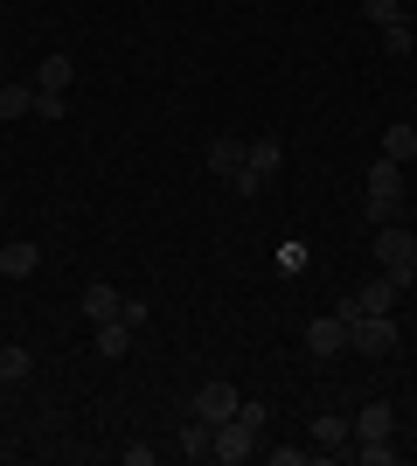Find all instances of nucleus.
Segmentation results:
<instances>
[{
    "label": "nucleus",
    "instance_id": "nucleus-2",
    "mask_svg": "<svg viewBox=\"0 0 417 466\" xmlns=\"http://www.w3.org/2000/svg\"><path fill=\"white\" fill-rule=\"evenodd\" d=\"M348 349L355 355H397V320H390V313H362L355 328H348Z\"/></svg>",
    "mask_w": 417,
    "mask_h": 466
},
{
    "label": "nucleus",
    "instance_id": "nucleus-27",
    "mask_svg": "<svg viewBox=\"0 0 417 466\" xmlns=\"http://www.w3.org/2000/svg\"><path fill=\"white\" fill-rule=\"evenodd\" d=\"M411 126H417V118H411Z\"/></svg>",
    "mask_w": 417,
    "mask_h": 466
},
{
    "label": "nucleus",
    "instance_id": "nucleus-19",
    "mask_svg": "<svg viewBox=\"0 0 417 466\" xmlns=\"http://www.w3.org/2000/svg\"><path fill=\"white\" fill-rule=\"evenodd\" d=\"M382 49H390V56H411V49H417V28H411V21H390V28H382Z\"/></svg>",
    "mask_w": 417,
    "mask_h": 466
},
{
    "label": "nucleus",
    "instance_id": "nucleus-21",
    "mask_svg": "<svg viewBox=\"0 0 417 466\" xmlns=\"http://www.w3.org/2000/svg\"><path fill=\"white\" fill-rule=\"evenodd\" d=\"M355 460H362V466H390V460H397V446H390V439H362Z\"/></svg>",
    "mask_w": 417,
    "mask_h": 466
},
{
    "label": "nucleus",
    "instance_id": "nucleus-20",
    "mask_svg": "<svg viewBox=\"0 0 417 466\" xmlns=\"http://www.w3.org/2000/svg\"><path fill=\"white\" fill-rule=\"evenodd\" d=\"M362 15L376 21V28H390V21H411V15H403V0H362Z\"/></svg>",
    "mask_w": 417,
    "mask_h": 466
},
{
    "label": "nucleus",
    "instance_id": "nucleus-23",
    "mask_svg": "<svg viewBox=\"0 0 417 466\" xmlns=\"http://www.w3.org/2000/svg\"><path fill=\"white\" fill-rule=\"evenodd\" d=\"M28 376V349H0V383H21Z\"/></svg>",
    "mask_w": 417,
    "mask_h": 466
},
{
    "label": "nucleus",
    "instance_id": "nucleus-25",
    "mask_svg": "<svg viewBox=\"0 0 417 466\" xmlns=\"http://www.w3.org/2000/svg\"><path fill=\"white\" fill-rule=\"evenodd\" d=\"M264 460H272V466H306V460H313V452H299V446H272V452H264Z\"/></svg>",
    "mask_w": 417,
    "mask_h": 466
},
{
    "label": "nucleus",
    "instance_id": "nucleus-24",
    "mask_svg": "<svg viewBox=\"0 0 417 466\" xmlns=\"http://www.w3.org/2000/svg\"><path fill=\"white\" fill-rule=\"evenodd\" d=\"M237 425H251L264 439V404H258V397H237Z\"/></svg>",
    "mask_w": 417,
    "mask_h": 466
},
{
    "label": "nucleus",
    "instance_id": "nucleus-18",
    "mask_svg": "<svg viewBox=\"0 0 417 466\" xmlns=\"http://www.w3.org/2000/svg\"><path fill=\"white\" fill-rule=\"evenodd\" d=\"M243 160H251V167H258V175L272 181V175H278V139H272V133H264V139H251V154H243Z\"/></svg>",
    "mask_w": 417,
    "mask_h": 466
},
{
    "label": "nucleus",
    "instance_id": "nucleus-26",
    "mask_svg": "<svg viewBox=\"0 0 417 466\" xmlns=\"http://www.w3.org/2000/svg\"><path fill=\"white\" fill-rule=\"evenodd\" d=\"M390 279H397V292H403V286H417V251L403 258V265H397V272H390Z\"/></svg>",
    "mask_w": 417,
    "mask_h": 466
},
{
    "label": "nucleus",
    "instance_id": "nucleus-1",
    "mask_svg": "<svg viewBox=\"0 0 417 466\" xmlns=\"http://www.w3.org/2000/svg\"><path fill=\"white\" fill-rule=\"evenodd\" d=\"M397 209H403V167L376 160L369 167V223H397Z\"/></svg>",
    "mask_w": 417,
    "mask_h": 466
},
{
    "label": "nucleus",
    "instance_id": "nucleus-3",
    "mask_svg": "<svg viewBox=\"0 0 417 466\" xmlns=\"http://www.w3.org/2000/svg\"><path fill=\"white\" fill-rule=\"evenodd\" d=\"M188 410H195L202 425L216 431L223 418H237V383H209V390H195V404H188Z\"/></svg>",
    "mask_w": 417,
    "mask_h": 466
},
{
    "label": "nucleus",
    "instance_id": "nucleus-9",
    "mask_svg": "<svg viewBox=\"0 0 417 466\" xmlns=\"http://www.w3.org/2000/svg\"><path fill=\"white\" fill-rule=\"evenodd\" d=\"M119 307H125V299L104 286V279H98V286H84V320H91V328H98V320H119Z\"/></svg>",
    "mask_w": 417,
    "mask_h": 466
},
{
    "label": "nucleus",
    "instance_id": "nucleus-16",
    "mask_svg": "<svg viewBox=\"0 0 417 466\" xmlns=\"http://www.w3.org/2000/svg\"><path fill=\"white\" fill-rule=\"evenodd\" d=\"M125 349H133V328H125V320H98V355L104 362H119Z\"/></svg>",
    "mask_w": 417,
    "mask_h": 466
},
{
    "label": "nucleus",
    "instance_id": "nucleus-22",
    "mask_svg": "<svg viewBox=\"0 0 417 466\" xmlns=\"http://www.w3.org/2000/svg\"><path fill=\"white\" fill-rule=\"evenodd\" d=\"M35 118H70V91H35Z\"/></svg>",
    "mask_w": 417,
    "mask_h": 466
},
{
    "label": "nucleus",
    "instance_id": "nucleus-14",
    "mask_svg": "<svg viewBox=\"0 0 417 466\" xmlns=\"http://www.w3.org/2000/svg\"><path fill=\"white\" fill-rule=\"evenodd\" d=\"M0 118H35V84H0Z\"/></svg>",
    "mask_w": 417,
    "mask_h": 466
},
{
    "label": "nucleus",
    "instance_id": "nucleus-6",
    "mask_svg": "<svg viewBox=\"0 0 417 466\" xmlns=\"http://www.w3.org/2000/svg\"><path fill=\"white\" fill-rule=\"evenodd\" d=\"M251 452H258V431L237 425V418H223V425H216V460L237 466V460H251Z\"/></svg>",
    "mask_w": 417,
    "mask_h": 466
},
{
    "label": "nucleus",
    "instance_id": "nucleus-8",
    "mask_svg": "<svg viewBox=\"0 0 417 466\" xmlns=\"http://www.w3.org/2000/svg\"><path fill=\"white\" fill-rule=\"evenodd\" d=\"M390 431H397V410L382 404V397L355 410V439H390Z\"/></svg>",
    "mask_w": 417,
    "mask_h": 466
},
{
    "label": "nucleus",
    "instance_id": "nucleus-10",
    "mask_svg": "<svg viewBox=\"0 0 417 466\" xmlns=\"http://www.w3.org/2000/svg\"><path fill=\"white\" fill-rule=\"evenodd\" d=\"M355 299H362V313H397V279L390 272L369 279V286H355Z\"/></svg>",
    "mask_w": 417,
    "mask_h": 466
},
{
    "label": "nucleus",
    "instance_id": "nucleus-12",
    "mask_svg": "<svg viewBox=\"0 0 417 466\" xmlns=\"http://www.w3.org/2000/svg\"><path fill=\"white\" fill-rule=\"evenodd\" d=\"M243 154H251L243 139H209V175H223V181H230V175L243 167Z\"/></svg>",
    "mask_w": 417,
    "mask_h": 466
},
{
    "label": "nucleus",
    "instance_id": "nucleus-5",
    "mask_svg": "<svg viewBox=\"0 0 417 466\" xmlns=\"http://www.w3.org/2000/svg\"><path fill=\"white\" fill-rule=\"evenodd\" d=\"M411 251H417V237L403 230V223H376V265H382V272H397Z\"/></svg>",
    "mask_w": 417,
    "mask_h": 466
},
{
    "label": "nucleus",
    "instance_id": "nucleus-4",
    "mask_svg": "<svg viewBox=\"0 0 417 466\" xmlns=\"http://www.w3.org/2000/svg\"><path fill=\"white\" fill-rule=\"evenodd\" d=\"M341 349H348V320H341V313H327V320H313V328H306V355L334 362Z\"/></svg>",
    "mask_w": 417,
    "mask_h": 466
},
{
    "label": "nucleus",
    "instance_id": "nucleus-11",
    "mask_svg": "<svg viewBox=\"0 0 417 466\" xmlns=\"http://www.w3.org/2000/svg\"><path fill=\"white\" fill-rule=\"evenodd\" d=\"M382 160H397V167H411V160H417V126H411V118L382 133Z\"/></svg>",
    "mask_w": 417,
    "mask_h": 466
},
{
    "label": "nucleus",
    "instance_id": "nucleus-15",
    "mask_svg": "<svg viewBox=\"0 0 417 466\" xmlns=\"http://www.w3.org/2000/svg\"><path fill=\"white\" fill-rule=\"evenodd\" d=\"M348 439H355V418H313V446L320 452H341Z\"/></svg>",
    "mask_w": 417,
    "mask_h": 466
},
{
    "label": "nucleus",
    "instance_id": "nucleus-7",
    "mask_svg": "<svg viewBox=\"0 0 417 466\" xmlns=\"http://www.w3.org/2000/svg\"><path fill=\"white\" fill-rule=\"evenodd\" d=\"M42 272V244H0V279H28Z\"/></svg>",
    "mask_w": 417,
    "mask_h": 466
},
{
    "label": "nucleus",
    "instance_id": "nucleus-17",
    "mask_svg": "<svg viewBox=\"0 0 417 466\" xmlns=\"http://www.w3.org/2000/svg\"><path fill=\"white\" fill-rule=\"evenodd\" d=\"M35 91H70V56H42V70H35Z\"/></svg>",
    "mask_w": 417,
    "mask_h": 466
},
{
    "label": "nucleus",
    "instance_id": "nucleus-13",
    "mask_svg": "<svg viewBox=\"0 0 417 466\" xmlns=\"http://www.w3.org/2000/svg\"><path fill=\"white\" fill-rule=\"evenodd\" d=\"M181 452H188V460H216V431L202 425L195 410H188V425H181Z\"/></svg>",
    "mask_w": 417,
    "mask_h": 466
}]
</instances>
